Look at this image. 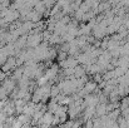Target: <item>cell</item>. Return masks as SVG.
<instances>
[{
	"instance_id": "cell-3",
	"label": "cell",
	"mask_w": 129,
	"mask_h": 128,
	"mask_svg": "<svg viewBox=\"0 0 129 128\" xmlns=\"http://www.w3.org/2000/svg\"><path fill=\"white\" fill-rule=\"evenodd\" d=\"M56 74H58V68L54 65V67H50L49 69H46V72L44 73V77L48 81H53L56 78Z\"/></svg>"
},
{
	"instance_id": "cell-1",
	"label": "cell",
	"mask_w": 129,
	"mask_h": 128,
	"mask_svg": "<svg viewBox=\"0 0 129 128\" xmlns=\"http://www.w3.org/2000/svg\"><path fill=\"white\" fill-rule=\"evenodd\" d=\"M15 67H16V59H15L14 57H9V58L6 59V62L4 63V65L1 67V69H3L4 73H6V72L13 70Z\"/></svg>"
},
{
	"instance_id": "cell-2",
	"label": "cell",
	"mask_w": 129,
	"mask_h": 128,
	"mask_svg": "<svg viewBox=\"0 0 129 128\" xmlns=\"http://www.w3.org/2000/svg\"><path fill=\"white\" fill-rule=\"evenodd\" d=\"M77 65H78V59H75V58L69 57V58H67V59L61 60V67H63V68H65V69L75 68Z\"/></svg>"
}]
</instances>
